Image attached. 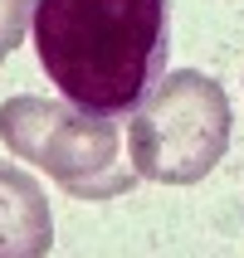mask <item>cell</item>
<instances>
[{
	"label": "cell",
	"mask_w": 244,
	"mask_h": 258,
	"mask_svg": "<svg viewBox=\"0 0 244 258\" xmlns=\"http://www.w3.org/2000/svg\"><path fill=\"white\" fill-rule=\"evenodd\" d=\"M54 244L49 195L34 175L0 161V258H39Z\"/></svg>",
	"instance_id": "4"
},
{
	"label": "cell",
	"mask_w": 244,
	"mask_h": 258,
	"mask_svg": "<svg viewBox=\"0 0 244 258\" xmlns=\"http://www.w3.org/2000/svg\"><path fill=\"white\" fill-rule=\"evenodd\" d=\"M29 34L69 102L127 117L171 63V0H39Z\"/></svg>",
	"instance_id": "1"
},
{
	"label": "cell",
	"mask_w": 244,
	"mask_h": 258,
	"mask_svg": "<svg viewBox=\"0 0 244 258\" xmlns=\"http://www.w3.org/2000/svg\"><path fill=\"white\" fill-rule=\"evenodd\" d=\"M34 5L39 0H0V63L20 49V39L34 25Z\"/></svg>",
	"instance_id": "5"
},
{
	"label": "cell",
	"mask_w": 244,
	"mask_h": 258,
	"mask_svg": "<svg viewBox=\"0 0 244 258\" xmlns=\"http://www.w3.org/2000/svg\"><path fill=\"white\" fill-rule=\"evenodd\" d=\"M0 142L20 161L39 166L73 200H113L137 180L122 166V132L117 117L83 112L78 102H49L39 93L0 102Z\"/></svg>",
	"instance_id": "2"
},
{
	"label": "cell",
	"mask_w": 244,
	"mask_h": 258,
	"mask_svg": "<svg viewBox=\"0 0 244 258\" xmlns=\"http://www.w3.org/2000/svg\"><path fill=\"white\" fill-rule=\"evenodd\" d=\"M234 112L215 78L196 69L161 73L157 88L132 107L127 151L142 180L157 185H196L230 151Z\"/></svg>",
	"instance_id": "3"
}]
</instances>
